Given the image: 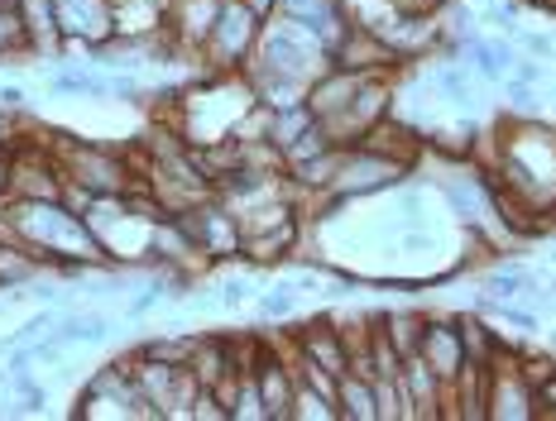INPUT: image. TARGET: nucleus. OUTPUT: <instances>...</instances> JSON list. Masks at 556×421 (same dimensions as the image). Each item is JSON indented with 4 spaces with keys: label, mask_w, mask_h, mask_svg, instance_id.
Listing matches in <instances>:
<instances>
[{
    "label": "nucleus",
    "mask_w": 556,
    "mask_h": 421,
    "mask_svg": "<svg viewBox=\"0 0 556 421\" xmlns=\"http://www.w3.org/2000/svg\"><path fill=\"white\" fill-rule=\"evenodd\" d=\"M5 235L20 240L29 254H39L49 268H63V273H83V268L111 259V254L101 250L97 230L87 226V216L67 206L63 196H58V202H15V196H10Z\"/></svg>",
    "instance_id": "1"
},
{
    "label": "nucleus",
    "mask_w": 556,
    "mask_h": 421,
    "mask_svg": "<svg viewBox=\"0 0 556 421\" xmlns=\"http://www.w3.org/2000/svg\"><path fill=\"white\" fill-rule=\"evenodd\" d=\"M58 158H63L67 182L87 187L91 196H125L130 187H144V182H135L139 173L130 168V158L115 154L106 144H77V139L58 135Z\"/></svg>",
    "instance_id": "2"
},
{
    "label": "nucleus",
    "mask_w": 556,
    "mask_h": 421,
    "mask_svg": "<svg viewBox=\"0 0 556 421\" xmlns=\"http://www.w3.org/2000/svg\"><path fill=\"white\" fill-rule=\"evenodd\" d=\"M260 34H264V15H254L245 0H222V15H216V29L202 49V63H212L216 73H240L254 58Z\"/></svg>",
    "instance_id": "3"
},
{
    "label": "nucleus",
    "mask_w": 556,
    "mask_h": 421,
    "mask_svg": "<svg viewBox=\"0 0 556 421\" xmlns=\"http://www.w3.org/2000/svg\"><path fill=\"white\" fill-rule=\"evenodd\" d=\"M58 10V34L87 53H101L115 39V15L111 0H53Z\"/></svg>",
    "instance_id": "4"
},
{
    "label": "nucleus",
    "mask_w": 556,
    "mask_h": 421,
    "mask_svg": "<svg viewBox=\"0 0 556 421\" xmlns=\"http://www.w3.org/2000/svg\"><path fill=\"white\" fill-rule=\"evenodd\" d=\"M327 63L345 67V73H393V63H399V58H393V49L369 25H345L341 39L331 43Z\"/></svg>",
    "instance_id": "5"
},
{
    "label": "nucleus",
    "mask_w": 556,
    "mask_h": 421,
    "mask_svg": "<svg viewBox=\"0 0 556 421\" xmlns=\"http://www.w3.org/2000/svg\"><path fill=\"white\" fill-rule=\"evenodd\" d=\"M254 383H260V397H264V412L269 421H293V397H298V369L283 365L274 349H260L254 359Z\"/></svg>",
    "instance_id": "6"
},
{
    "label": "nucleus",
    "mask_w": 556,
    "mask_h": 421,
    "mask_svg": "<svg viewBox=\"0 0 556 421\" xmlns=\"http://www.w3.org/2000/svg\"><path fill=\"white\" fill-rule=\"evenodd\" d=\"M222 0H168V39L182 53H202L216 29Z\"/></svg>",
    "instance_id": "7"
},
{
    "label": "nucleus",
    "mask_w": 556,
    "mask_h": 421,
    "mask_svg": "<svg viewBox=\"0 0 556 421\" xmlns=\"http://www.w3.org/2000/svg\"><path fill=\"white\" fill-rule=\"evenodd\" d=\"M417 355L427 359V365L437 369V379L451 388V379H456L460 369H466V345H460V331H456V316H427L422 326V345H417Z\"/></svg>",
    "instance_id": "8"
},
{
    "label": "nucleus",
    "mask_w": 556,
    "mask_h": 421,
    "mask_svg": "<svg viewBox=\"0 0 556 421\" xmlns=\"http://www.w3.org/2000/svg\"><path fill=\"white\" fill-rule=\"evenodd\" d=\"M538 397L518 369H490V421H532Z\"/></svg>",
    "instance_id": "9"
},
{
    "label": "nucleus",
    "mask_w": 556,
    "mask_h": 421,
    "mask_svg": "<svg viewBox=\"0 0 556 421\" xmlns=\"http://www.w3.org/2000/svg\"><path fill=\"white\" fill-rule=\"evenodd\" d=\"M298 359L327 369V373H351V345H345V331H331L327 321H307L298 331Z\"/></svg>",
    "instance_id": "10"
},
{
    "label": "nucleus",
    "mask_w": 556,
    "mask_h": 421,
    "mask_svg": "<svg viewBox=\"0 0 556 421\" xmlns=\"http://www.w3.org/2000/svg\"><path fill=\"white\" fill-rule=\"evenodd\" d=\"M361 149H369V154H379V158H389V163H403V168H413L417 154H422V135H417L413 125L393 120V111H389L384 120H375L361 135Z\"/></svg>",
    "instance_id": "11"
},
{
    "label": "nucleus",
    "mask_w": 556,
    "mask_h": 421,
    "mask_svg": "<svg viewBox=\"0 0 556 421\" xmlns=\"http://www.w3.org/2000/svg\"><path fill=\"white\" fill-rule=\"evenodd\" d=\"M399 383H403V393H408V403H413V417H442L451 388H446L442 379H437V369L427 365L422 355H408V359H403Z\"/></svg>",
    "instance_id": "12"
},
{
    "label": "nucleus",
    "mask_w": 556,
    "mask_h": 421,
    "mask_svg": "<svg viewBox=\"0 0 556 421\" xmlns=\"http://www.w3.org/2000/svg\"><path fill=\"white\" fill-rule=\"evenodd\" d=\"M298 244V216L278 220V226H264V230H250L245 240H240V254L254 264H269V259H283V254H293Z\"/></svg>",
    "instance_id": "13"
},
{
    "label": "nucleus",
    "mask_w": 556,
    "mask_h": 421,
    "mask_svg": "<svg viewBox=\"0 0 556 421\" xmlns=\"http://www.w3.org/2000/svg\"><path fill=\"white\" fill-rule=\"evenodd\" d=\"M336 407H341L345 421H379L375 383L361 379V373H341V383H336Z\"/></svg>",
    "instance_id": "14"
},
{
    "label": "nucleus",
    "mask_w": 556,
    "mask_h": 421,
    "mask_svg": "<svg viewBox=\"0 0 556 421\" xmlns=\"http://www.w3.org/2000/svg\"><path fill=\"white\" fill-rule=\"evenodd\" d=\"M375 326L389 335V345L399 349L403 359H408V355H417V345H422L427 316H417V311H389V316H375Z\"/></svg>",
    "instance_id": "15"
},
{
    "label": "nucleus",
    "mask_w": 556,
    "mask_h": 421,
    "mask_svg": "<svg viewBox=\"0 0 556 421\" xmlns=\"http://www.w3.org/2000/svg\"><path fill=\"white\" fill-rule=\"evenodd\" d=\"M34 49V34H29V20L20 10V0H0V58L10 53H29Z\"/></svg>",
    "instance_id": "16"
},
{
    "label": "nucleus",
    "mask_w": 556,
    "mask_h": 421,
    "mask_svg": "<svg viewBox=\"0 0 556 421\" xmlns=\"http://www.w3.org/2000/svg\"><path fill=\"white\" fill-rule=\"evenodd\" d=\"M39 268H49L39 259V254H29L20 240H0V283H10V288H20V283H29V278H39Z\"/></svg>",
    "instance_id": "17"
},
{
    "label": "nucleus",
    "mask_w": 556,
    "mask_h": 421,
    "mask_svg": "<svg viewBox=\"0 0 556 421\" xmlns=\"http://www.w3.org/2000/svg\"><path fill=\"white\" fill-rule=\"evenodd\" d=\"M456 331H460V345H466V359H475V365H490L494 349L504 345L480 316H456Z\"/></svg>",
    "instance_id": "18"
},
{
    "label": "nucleus",
    "mask_w": 556,
    "mask_h": 421,
    "mask_svg": "<svg viewBox=\"0 0 556 421\" xmlns=\"http://www.w3.org/2000/svg\"><path fill=\"white\" fill-rule=\"evenodd\" d=\"M106 335H111V321L91 311V316H67L63 331H58V341L63 345H101Z\"/></svg>",
    "instance_id": "19"
},
{
    "label": "nucleus",
    "mask_w": 556,
    "mask_h": 421,
    "mask_svg": "<svg viewBox=\"0 0 556 421\" xmlns=\"http://www.w3.org/2000/svg\"><path fill=\"white\" fill-rule=\"evenodd\" d=\"M466 53L475 58V67H480L484 81H500L504 67L514 63V53H508L504 43H484V39H466Z\"/></svg>",
    "instance_id": "20"
},
{
    "label": "nucleus",
    "mask_w": 556,
    "mask_h": 421,
    "mask_svg": "<svg viewBox=\"0 0 556 421\" xmlns=\"http://www.w3.org/2000/svg\"><path fill=\"white\" fill-rule=\"evenodd\" d=\"M341 417V407L331 403V397H321L317 388H307V383H298V397H293V421H336Z\"/></svg>",
    "instance_id": "21"
},
{
    "label": "nucleus",
    "mask_w": 556,
    "mask_h": 421,
    "mask_svg": "<svg viewBox=\"0 0 556 421\" xmlns=\"http://www.w3.org/2000/svg\"><path fill=\"white\" fill-rule=\"evenodd\" d=\"M202 335H164V341H149L139 355H149V359H164V365H188L192 359V349Z\"/></svg>",
    "instance_id": "22"
},
{
    "label": "nucleus",
    "mask_w": 556,
    "mask_h": 421,
    "mask_svg": "<svg viewBox=\"0 0 556 421\" xmlns=\"http://www.w3.org/2000/svg\"><path fill=\"white\" fill-rule=\"evenodd\" d=\"M532 283V278L523 273V268H494L490 278H484V288H490V297H500V302H514L518 292H523Z\"/></svg>",
    "instance_id": "23"
},
{
    "label": "nucleus",
    "mask_w": 556,
    "mask_h": 421,
    "mask_svg": "<svg viewBox=\"0 0 556 421\" xmlns=\"http://www.w3.org/2000/svg\"><path fill=\"white\" fill-rule=\"evenodd\" d=\"M437 87H442L456 105L470 101V81H466V73H460V67H442V73H437Z\"/></svg>",
    "instance_id": "24"
},
{
    "label": "nucleus",
    "mask_w": 556,
    "mask_h": 421,
    "mask_svg": "<svg viewBox=\"0 0 556 421\" xmlns=\"http://www.w3.org/2000/svg\"><path fill=\"white\" fill-rule=\"evenodd\" d=\"M532 397H538V417L556 421V373H552V379H542L538 388H532Z\"/></svg>",
    "instance_id": "25"
},
{
    "label": "nucleus",
    "mask_w": 556,
    "mask_h": 421,
    "mask_svg": "<svg viewBox=\"0 0 556 421\" xmlns=\"http://www.w3.org/2000/svg\"><path fill=\"white\" fill-rule=\"evenodd\" d=\"M260 311H264V316H288V311H293V292H288V288H274V292H264Z\"/></svg>",
    "instance_id": "26"
},
{
    "label": "nucleus",
    "mask_w": 556,
    "mask_h": 421,
    "mask_svg": "<svg viewBox=\"0 0 556 421\" xmlns=\"http://www.w3.org/2000/svg\"><path fill=\"white\" fill-rule=\"evenodd\" d=\"M490 20L500 29H514V20H518V0H494L490 5Z\"/></svg>",
    "instance_id": "27"
},
{
    "label": "nucleus",
    "mask_w": 556,
    "mask_h": 421,
    "mask_svg": "<svg viewBox=\"0 0 556 421\" xmlns=\"http://www.w3.org/2000/svg\"><path fill=\"white\" fill-rule=\"evenodd\" d=\"M523 49H528L532 58H552V53H556V43L547 39V34H523Z\"/></svg>",
    "instance_id": "28"
},
{
    "label": "nucleus",
    "mask_w": 556,
    "mask_h": 421,
    "mask_svg": "<svg viewBox=\"0 0 556 421\" xmlns=\"http://www.w3.org/2000/svg\"><path fill=\"white\" fill-rule=\"evenodd\" d=\"M245 297H250V283H245V278H236V283L222 288V307H240Z\"/></svg>",
    "instance_id": "29"
},
{
    "label": "nucleus",
    "mask_w": 556,
    "mask_h": 421,
    "mask_svg": "<svg viewBox=\"0 0 556 421\" xmlns=\"http://www.w3.org/2000/svg\"><path fill=\"white\" fill-rule=\"evenodd\" d=\"M43 326H49V316H43V311H39V316H34V321L25 326V331H15V341H34V335H39V331H43Z\"/></svg>",
    "instance_id": "30"
},
{
    "label": "nucleus",
    "mask_w": 556,
    "mask_h": 421,
    "mask_svg": "<svg viewBox=\"0 0 556 421\" xmlns=\"http://www.w3.org/2000/svg\"><path fill=\"white\" fill-rule=\"evenodd\" d=\"M0 196H10V149L0 144Z\"/></svg>",
    "instance_id": "31"
},
{
    "label": "nucleus",
    "mask_w": 556,
    "mask_h": 421,
    "mask_svg": "<svg viewBox=\"0 0 556 421\" xmlns=\"http://www.w3.org/2000/svg\"><path fill=\"white\" fill-rule=\"evenodd\" d=\"M245 5L254 10V15H264V20H269V15H274V5H278V0H245Z\"/></svg>",
    "instance_id": "32"
},
{
    "label": "nucleus",
    "mask_w": 556,
    "mask_h": 421,
    "mask_svg": "<svg viewBox=\"0 0 556 421\" xmlns=\"http://www.w3.org/2000/svg\"><path fill=\"white\" fill-rule=\"evenodd\" d=\"M0 101H5V105H10V111H15V105H20V101H25V91H20V87H5V91H0Z\"/></svg>",
    "instance_id": "33"
}]
</instances>
